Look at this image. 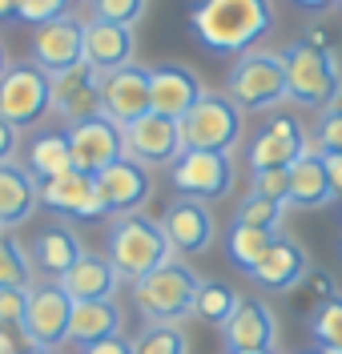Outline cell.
I'll use <instances>...</instances> for the list:
<instances>
[{
    "instance_id": "obj_33",
    "label": "cell",
    "mask_w": 342,
    "mask_h": 354,
    "mask_svg": "<svg viewBox=\"0 0 342 354\" xmlns=\"http://www.w3.org/2000/svg\"><path fill=\"white\" fill-rule=\"evenodd\" d=\"M32 282V262L17 242L0 238V290H28Z\"/></svg>"
},
{
    "instance_id": "obj_40",
    "label": "cell",
    "mask_w": 342,
    "mask_h": 354,
    "mask_svg": "<svg viewBox=\"0 0 342 354\" xmlns=\"http://www.w3.org/2000/svg\"><path fill=\"white\" fill-rule=\"evenodd\" d=\"M81 354H133V342L129 338H121V334H113V338H101V342H89Z\"/></svg>"
},
{
    "instance_id": "obj_45",
    "label": "cell",
    "mask_w": 342,
    "mask_h": 354,
    "mask_svg": "<svg viewBox=\"0 0 342 354\" xmlns=\"http://www.w3.org/2000/svg\"><path fill=\"white\" fill-rule=\"evenodd\" d=\"M8 17H17V0H0V21H8Z\"/></svg>"
},
{
    "instance_id": "obj_38",
    "label": "cell",
    "mask_w": 342,
    "mask_h": 354,
    "mask_svg": "<svg viewBox=\"0 0 342 354\" xmlns=\"http://www.w3.org/2000/svg\"><path fill=\"white\" fill-rule=\"evenodd\" d=\"M319 153H342V97L322 109V121H319Z\"/></svg>"
},
{
    "instance_id": "obj_42",
    "label": "cell",
    "mask_w": 342,
    "mask_h": 354,
    "mask_svg": "<svg viewBox=\"0 0 342 354\" xmlns=\"http://www.w3.org/2000/svg\"><path fill=\"white\" fill-rule=\"evenodd\" d=\"M322 161H326V174H330L334 194H342V153H322Z\"/></svg>"
},
{
    "instance_id": "obj_6",
    "label": "cell",
    "mask_w": 342,
    "mask_h": 354,
    "mask_svg": "<svg viewBox=\"0 0 342 354\" xmlns=\"http://www.w3.org/2000/svg\"><path fill=\"white\" fill-rule=\"evenodd\" d=\"M242 137V109L222 93H202V101L182 117L185 149H213L229 153Z\"/></svg>"
},
{
    "instance_id": "obj_17",
    "label": "cell",
    "mask_w": 342,
    "mask_h": 354,
    "mask_svg": "<svg viewBox=\"0 0 342 354\" xmlns=\"http://www.w3.org/2000/svg\"><path fill=\"white\" fill-rule=\"evenodd\" d=\"M97 189H101V201L105 209L125 218V214H137V205H145V198L153 194V181H149V169L133 161V157H121L109 169L97 174Z\"/></svg>"
},
{
    "instance_id": "obj_4",
    "label": "cell",
    "mask_w": 342,
    "mask_h": 354,
    "mask_svg": "<svg viewBox=\"0 0 342 354\" xmlns=\"http://www.w3.org/2000/svg\"><path fill=\"white\" fill-rule=\"evenodd\" d=\"M198 274L182 262H169L158 266V270H149L145 278H137L133 282V302L137 310L145 314V318H153V322H178L185 314H193V298H198Z\"/></svg>"
},
{
    "instance_id": "obj_39",
    "label": "cell",
    "mask_w": 342,
    "mask_h": 354,
    "mask_svg": "<svg viewBox=\"0 0 342 354\" xmlns=\"http://www.w3.org/2000/svg\"><path fill=\"white\" fill-rule=\"evenodd\" d=\"M28 290H32V286H28ZM28 290H0V326H21V322H24Z\"/></svg>"
},
{
    "instance_id": "obj_7",
    "label": "cell",
    "mask_w": 342,
    "mask_h": 354,
    "mask_svg": "<svg viewBox=\"0 0 342 354\" xmlns=\"http://www.w3.org/2000/svg\"><path fill=\"white\" fill-rule=\"evenodd\" d=\"M53 109V81L41 65L24 61V65H8L0 77V117L17 129L37 125L45 113Z\"/></svg>"
},
{
    "instance_id": "obj_11",
    "label": "cell",
    "mask_w": 342,
    "mask_h": 354,
    "mask_svg": "<svg viewBox=\"0 0 342 354\" xmlns=\"http://www.w3.org/2000/svg\"><path fill=\"white\" fill-rule=\"evenodd\" d=\"M125 153L141 165H173L185 153L182 121H169L161 113H145L133 125H125Z\"/></svg>"
},
{
    "instance_id": "obj_28",
    "label": "cell",
    "mask_w": 342,
    "mask_h": 354,
    "mask_svg": "<svg viewBox=\"0 0 342 354\" xmlns=\"http://www.w3.org/2000/svg\"><path fill=\"white\" fill-rule=\"evenodd\" d=\"M24 169L37 177V181H53V177L68 174V169H73L68 137L65 133H41V137H32V145H28V165H24Z\"/></svg>"
},
{
    "instance_id": "obj_24",
    "label": "cell",
    "mask_w": 342,
    "mask_h": 354,
    "mask_svg": "<svg viewBox=\"0 0 342 354\" xmlns=\"http://www.w3.org/2000/svg\"><path fill=\"white\" fill-rule=\"evenodd\" d=\"M330 198H334V185H330V174H326V161H322L319 149L306 145V153L290 165V205L322 209Z\"/></svg>"
},
{
    "instance_id": "obj_48",
    "label": "cell",
    "mask_w": 342,
    "mask_h": 354,
    "mask_svg": "<svg viewBox=\"0 0 342 354\" xmlns=\"http://www.w3.org/2000/svg\"><path fill=\"white\" fill-rule=\"evenodd\" d=\"M339 205H342V194H339Z\"/></svg>"
},
{
    "instance_id": "obj_30",
    "label": "cell",
    "mask_w": 342,
    "mask_h": 354,
    "mask_svg": "<svg viewBox=\"0 0 342 354\" xmlns=\"http://www.w3.org/2000/svg\"><path fill=\"white\" fill-rule=\"evenodd\" d=\"M238 294H234V286H226V282H202V290H198V298H193V314L198 318H205V322H213V326H226V318L238 310Z\"/></svg>"
},
{
    "instance_id": "obj_32",
    "label": "cell",
    "mask_w": 342,
    "mask_h": 354,
    "mask_svg": "<svg viewBox=\"0 0 342 354\" xmlns=\"http://www.w3.org/2000/svg\"><path fill=\"white\" fill-rule=\"evenodd\" d=\"M310 334L319 342V351H342V298H326L314 318H310Z\"/></svg>"
},
{
    "instance_id": "obj_47",
    "label": "cell",
    "mask_w": 342,
    "mask_h": 354,
    "mask_svg": "<svg viewBox=\"0 0 342 354\" xmlns=\"http://www.w3.org/2000/svg\"><path fill=\"white\" fill-rule=\"evenodd\" d=\"M229 354H270V351H229Z\"/></svg>"
},
{
    "instance_id": "obj_16",
    "label": "cell",
    "mask_w": 342,
    "mask_h": 354,
    "mask_svg": "<svg viewBox=\"0 0 342 354\" xmlns=\"http://www.w3.org/2000/svg\"><path fill=\"white\" fill-rule=\"evenodd\" d=\"M202 81L185 65H153L149 68V113H161L169 121H182L185 113L202 101Z\"/></svg>"
},
{
    "instance_id": "obj_41",
    "label": "cell",
    "mask_w": 342,
    "mask_h": 354,
    "mask_svg": "<svg viewBox=\"0 0 342 354\" xmlns=\"http://www.w3.org/2000/svg\"><path fill=\"white\" fill-rule=\"evenodd\" d=\"M17 133H21V129H17V125H8V121L0 117V165H4L8 157L17 153V141H21Z\"/></svg>"
},
{
    "instance_id": "obj_22",
    "label": "cell",
    "mask_w": 342,
    "mask_h": 354,
    "mask_svg": "<svg viewBox=\"0 0 342 354\" xmlns=\"http://www.w3.org/2000/svg\"><path fill=\"white\" fill-rule=\"evenodd\" d=\"M274 314L266 302H238V310L226 318L222 338L229 351H270L274 346Z\"/></svg>"
},
{
    "instance_id": "obj_43",
    "label": "cell",
    "mask_w": 342,
    "mask_h": 354,
    "mask_svg": "<svg viewBox=\"0 0 342 354\" xmlns=\"http://www.w3.org/2000/svg\"><path fill=\"white\" fill-rule=\"evenodd\" d=\"M0 354H17V342H12V326H0Z\"/></svg>"
},
{
    "instance_id": "obj_27",
    "label": "cell",
    "mask_w": 342,
    "mask_h": 354,
    "mask_svg": "<svg viewBox=\"0 0 342 354\" xmlns=\"http://www.w3.org/2000/svg\"><path fill=\"white\" fill-rule=\"evenodd\" d=\"M81 254H85V250H81L77 234H73L68 225H45V230L37 234V242H32V266L45 270L48 278H61Z\"/></svg>"
},
{
    "instance_id": "obj_2",
    "label": "cell",
    "mask_w": 342,
    "mask_h": 354,
    "mask_svg": "<svg viewBox=\"0 0 342 354\" xmlns=\"http://www.w3.org/2000/svg\"><path fill=\"white\" fill-rule=\"evenodd\" d=\"M173 258V245L165 238L161 221H149L141 214H125V218L113 221L109 230V262L117 266L121 278H145L149 270H158Z\"/></svg>"
},
{
    "instance_id": "obj_18",
    "label": "cell",
    "mask_w": 342,
    "mask_h": 354,
    "mask_svg": "<svg viewBox=\"0 0 342 354\" xmlns=\"http://www.w3.org/2000/svg\"><path fill=\"white\" fill-rule=\"evenodd\" d=\"M302 153H306L302 121L282 113V117H274V121H266L258 129V137H254V145H250V165H254V174L258 169H286Z\"/></svg>"
},
{
    "instance_id": "obj_49",
    "label": "cell",
    "mask_w": 342,
    "mask_h": 354,
    "mask_svg": "<svg viewBox=\"0 0 342 354\" xmlns=\"http://www.w3.org/2000/svg\"><path fill=\"white\" fill-rule=\"evenodd\" d=\"M37 354H45V351H37Z\"/></svg>"
},
{
    "instance_id": "obj_13",
    "label": "cell",
    "mask_w": 342,
    "mask_h": 354,
    "mask_svg": "<svg viewBox=\"0 0 342 354\" xmlns=\"http://www.w3.org/2000/svg\"><path fill=\"white\" fill-rule=\"evenodd\" d=\"M32 65H41L48 77L73 65H85V24L73 17H57V21L41 24L32 32Z\"/></svg>"
},
{
    "instance_id": "obj_29",
    "label": "cell",
    "mask_w": 342,
    "mask_h": 354,
    "mask_svg": "<svg viewBox=\"0 0 342 354\" xmlns=\"http://www.w3.org/2000/svg\"><path fill=\"white\" fill-rule=\"evenodd\" d=\"M274 245V230H262V225H246V221H234L226 234V254L238 270L250 274L254 266L266 258V250Z\"/></svg>"
},
{
    "instance_id": "obj_46",
    "label": "cell",
    "mask_w": 342,
    "mask_h": 354,
    "mask_svg": "<svg viewBox=\"0 0 342 354\" xmlns=\"http://www.w3.org/2000/svg\"><path fill=\"white\" fill-rule=\"evenodd\" d=\"M4 68H8V57H4V44H0V77H4Z\"/></svg>"
},
{
    "instance_id": "obj_14",
    "label": "cell",
    "mask_w": 342,
    "mask_h": 354,
    "mask_svg": "<svg viewBox=\"0 0 342 354\" xmlns=\"http://www.w3.org/2000/svg\"><path fill=\"white\" fill-rule=\"evenodd\" d=\"M53 109L65 125H77L85 117H101V73L89 65H73L65 73H53Z\"/></svg>"
},
{
    "instance_id": "obj_35",
    "label": "cell",
    "mask_w": 342,
    "mask_h": 354,
    "mask_svg": "<svg viewBox=\"0 0 342 354\" xmlns=\"http://www.w3.org/2000/svg\"><path fill=\"white\" fill-rule=\"evenodd\" d=\"M89 8H93L97 21L129 24V28L145 17V0H89Z\"/></svg>"
},
{
    "instance_id": "obj_10",
    "label": "cell",
    "mask_w": 342,
    "mask_h": 354,
    "mask_svg": "<svg viewBox=\"0 0 342 354\" xmlns=\"http://www.w3.org/2000/svg\"><path fill=\"white\" fill-rule=\"evenodd\" d=\"M65 137H68V149H73V169L81 174H101L109 169L113 161H121L125 153V129L109 121L105 113L101 117H85L77 125H65Z\"/></svg>"
},
{
    "instance_id": "obj_25",
    "label": "cell",
    "mask_w": 342,
    "mask_h": 354,
    "mask_svg": "<svg viewBox=\"0 0 342 354\" xmlns=\"http://www.w3.org/2000/svg\"><path fill=\"white\" fill-rule=\"evenodd\" d=\"M302 274H306V254L290 238H274L266 258L250 270V278L262 290H294L302 282Z\"/></svg>"
},
{
    "instance_id": "obj_26",
    "label": "cell",
    "mask_w": 342,
    "mask_h": 354,
    "mask_svg": "<svg viewBox=\"0 0 342 354\" xmlns=\"http://www.w3.org/2000/svg\"><path fill=\"white\" fill-rule=\"evenodd\" d=\"M121 334V310L113 298H101V302H73V322H68V342H101V338H113Z\"/></svg>"
},
{
    "instance_id": "obj_15",
    "label": "cell",
    "mask_w": 342,
    "mask_h": 354,
    "mask_svg": "<svg viewBox=\"0 0 342 354\" xmlns=\"http://www.w3.org/2000/svg\"><path fill=\"white\" fill-rule=\"evenodd\" d=\"M101 113L121 129L149 113V68L125 65L101 77Z\"/></svg>"
},
{
    "instance_id": "obj_23",
    "label": "cell",
    "mask_w": 342,
    "mask_h": 354,
    "mask_svg": "<svg viewBox=\"0 0 342 354\" xmlns=\"http://www.w3.org/2000/svg\"><path fill=\"white\" fill-rule=\"evenodd\" d=\"M37 205H41V181L28 174V169L4 161L0 165V230L28 221Z\"/></svg>"
},
{
    "instance_id": "obj_5",
    "label": "cell",
    "mask_w": 342,
    "mask_h": 354,
    "mask_svg": "<svg viewBox=\"0 0 342 354\" xmlns=\"http://www.w3.org/2000/svg\"><path fill=\"white\" fill-rule=\"evenodd\" d=\"M226 97L238 109H274L278 101H286V65L282 53H242L238 65L229 68Z\"/></svg>"
},
{
    "instance_id": "obj_19",
    "label": "cell",
    "mask_w": 342,
    "mask_h": 354,
    "mask_svg": "<svg viewBox=\"0 0 342 354\" xmlns=\"http://www.w3.org/2000/svg\"><path fill=\"white\" fill-rule=\"evenodd\" d=\"M133 28L129 24H113V21H85V65L93 73H117V68L133 65Z\"/></svg>"
},
{
    "instance_id": "obj_20",
    "label": "cell",
    "mask_w": 342,
    "mask_h": 354,
    "mask_svg": "<svg viewBox=\"0 0 342 354\" xmlns=\"http://www.w3.org/2000/svg\"><path fill=\"white\" fill-rule=\"evenodd\" d=\"M161 230H165V238L178 254H205L209 242H213V214L205 209V201L182 198L165 209Z\"/></svg>"
},
{
    "instance_id": "obj_21",
    "label": "cell",
    "mask_w": 342,
    "mask_h": 354,
    "mask_svg": "<svg viewBox=\"0 0 342 354\" xmlns=\"http://www.w3.org/2000/svg\"><path fill=\"white\" fill-rule=\"evenodd\" d=\"M117 278H121V274H117V266L109 262V258H101V254H81L57 282H61V290H65L73 302H101V298H113Z\"/></svg>"
},
{
    "instance_id": "obj_9",
    "label": "cell",
    "mask_w": 342,
    "mask_h": 354,
    "mask_svg": "<svg viewBox=\"0 0 342 354\" xmlns=\"http://www.w3.org/2000/svg\"><path fill=\"white\" fill-rule=\"evenodd\" d=\"M169 181L182 198L218 201L234 189V161L229 153H213V149H185L169 165Z\"/></svg>"
},
{
    "instance_id": "obj_34",
    "label": "cell",
    "mask_w": 342,
    "mask_h": 354,
    "mask_svg": "<svg viewBox=\"0 0 342 354\" xmlns=\"http://www.w3.org/2000/svg\"><path fill=\"white\" fill-rule=\"evenodd\" d=\"M282 201H270V198H258V194H250V198L238 205V214H234V221H246V225H262V230H278V221H282Z\"/></svg>"
},
{
    "instance_id": "obj_50",
    "label": "cell",
    "mask_w": 342,
    "mask_h": 354,
    "mask_svg": "<svg viewBox=\"0 0 342 354\" xmlns=\"http://www.w3.org/2000/svg\"><path fill=\"white\" fill-rule=\"evenodd\" d=\"M339 8H342V0H339Z\"/></svg>"
},
{
    "instance_id": "obj_31",
    "label": "cell",
    "mask_w": 342,
    "mask_h": 354,
    "mask_svg": "<svg viewBox=\"0 0 342 354\" xmlns=\"http://www.w3.org/2000/svg\"><path fill=\"white\" fill-rule=\"evenodd\" d=\"M133 354H189V338L178 322H158L133 338Z\"/></svg>"
},
{
    "instance_id": "obj_37",
    "label": "cell",
    "mask_w": 342,
    "mask_h": 354,
    "mask_svg": "<svg viewBox=\"0 0 342 354\" xmlns=\"http://www.w3.org/2000/svg\"><path fill=\"white\" fill-rule=\"evenodd\" d=\"M68 4H73V0H17V21L37 24V28H41V24L65 17Z\"/></svg>"
},
{
    "instance_id": "obj_44",
    "label": "cell",
    "mask_w": 342,
    "mask_h": 354,
    "mask_svg": "<svg viewBox=\"0 0 342 354\" xmlns=\"http://www.w3.org/2000/svg\"><path fill=\"white\" fill-rule=\"evenodd\" d=\"M298 8H310V12H319V8H330L334 0H294Z\"/></svg>"
},
{
    "instance_id": "obj_36",
    "label": "cell",
    "mask_w": 342,
    "mask_h": 354,
    "mask_svg": "<svg viewBox=\"0 0 342 354\" xmlns=\"http://www.w3.org/2000/svg\"><path fill=\"white\" fill-rule=\"evenodd\" d=\"M254 194L290 205V165L286 169H258L254 174Z\"/></svg>"
},
{
    "instance_id": "obj_12",
    "label": "cell",
    "mask_w": 342,
    "mask_h": 354,
    "mask_svg": "<svg viewBox=\"0 0 342 354\" xmlns=\"http://www.w3.org/2000/svg\"><path fill=\"white\" fill-rule=\"evenodd\" d=\"M41 205L73 221H97L109 214L101 201V189H97V177L81 174V169H68L53 181H41Z\"/></svg>"
},
{
    "instance_id": "obj_8",
    "label": "cell",
    "mask_w": 342,
    "mask_h": 354,
    "mask_svg": "<svg viewBox=\"0 0 342 354\" xmlns=\"http://www.w3.org/2000/svg\"><path fill=\"white\" fill-rule=\"evenodd\" d=\"M68 322H73V298H68L61 282L28 290V306H24L21 334L28 338L32 351H57L61 342H68Z\"/></svg>"
},
{
    "instance_id": "obj_1",
    "label": "cell",
    "mask_w": 342,
    "mask_h": 354,
    "mask_svg": "<svg viewBox=\"0 0 342 354\" xmlns=\"http://www.w3.org/2000/svg\"><path fill=\"white\" fill-rule=\"evenodd\" d=\"M270 28V0H193L189 8V32L213 57H242Z\"/></svg>"
},
{
    "instance_id": "obj_3",
    "label": "cell",
    "mask_w": 342,
    "mask_h": 354,
    "mask_svg": "<svg viewBox=\"0 0 342 354\" xmlns=\"http://www.w3.org/2000/svg\"><path fill=\"white\" fill-rule=\"evenodd\" d=\"M282 65H286V93L298 105H310V109H330L342 97V73L339 61L326 53V48H314V44H290L282 53Z\"/></svg>"
}]
</instances>
